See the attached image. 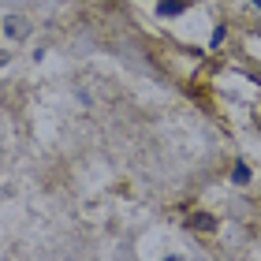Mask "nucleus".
Here are the masks:
<instances>
[{
    "label": "nucleus",
    "mask_w": 261,
    "mask_h": 261,
    "mask_svg": "<svg viewBox=\"0 0 261 261\" xmlns=\"http://www.w3.org/2000/svg\"><path fill=\"white\" fill-rule=\"evenodd\" d=\"M187 4H191V0H161L157 11L161 15H179V11H187Z\"/></svg>",
    "instance_id": "obj_1"
},
{
    "label": "nucleus",
    "mask_w": 261,
    "mask_h": 261,
    "mask_svg": "<svg viewBox=\"0 0 261 261\" xmlns=\"http://www.w3.org/2000/svg\"><path fill=\"white\" fill-rule=\"evenodd\" d=\"M213 224H217V220H213L209 213H198V217H191V228H201V231H209Z\"/></svg>",
    "instance_id": "obj_2"
},
{
    "label": "nucleus",
    "mask_w": 261,
    "mask_h": 261,
    "mask_svg": "<svg viewBox=\"0 0 261 261\" xmlns=\"http://www.w3.org/2000/svg\"><path fill=\"white\" fill-rule=\"evenodd\" d=\"M250 4H257V8H261V0H250Z\"/></svg>",
    "instance_id": "obj_5"
},
{
    "label": "nucleus",
    "mask_w": 261,
    "mask_h": 261,
    "mask_svg": "<svg viewBox=\"0 0 261 261\" xmlns=\"http://www.w3.org/2000/svg\"><path fill=\"white\" fill-rule=\"evenodd\" d=\"M4 60H8V56H4V53H0V67H4Z\"/></svg>",
    "instance_id": "obj_4"
},
{
    "label": "nucleus",
    "mask_w": 261,
    "mask_h": 261,
    "mask_svg": "<svg viewBox=\"0 0 261 261\" xmlns=\"http://www.w3.org/2000/svg\"><path fill=\"white\" fill-rule=\"evenodd\" d=\"M231 179H235V183H250V168H246V164L239 161V164L231 168Z\"/></svg>",
    "instance_id": "obj_3"
}]
</instances>
